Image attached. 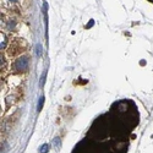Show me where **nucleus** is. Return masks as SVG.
Returning a JSON list of instances; mask_svg holds the SVG:
<instances>
[{"instance_id": "6", "label": "nucleus", "mask_w": 153, "mask_h": 153, "mask_svg": "<svg viewBox=\"0 0 153 153\" xmlns=\"http://www.w3.org/2000/svg\"><path fill=\"white\" fill-rule=\"evenodd\" d=\"M45 76H47V71L43 72V76H42V80H41V86L44 85V81H45Z\"/></svg>"}, {"instance_id": "3", "label": "nucleus", "mask_w": 153, "mask_h": 153, "mask_svg": "<svg viewBox=\"0 0 153 153\" xmlns=\"http://www.w3.org/2000/svg\"><path fill=\"white\" fill-rule=\"evenodd\" d=\"M48 149H49L48 145H43V146L39 148V153H47V152H48Z\"/></svg>"}, {"instance_id": "4", "label": "nucleus", "mask_w": 153, "mask_h": 153, "mask_svg": "<svg viewBox=\"0 0 153 153\" xmlns=\"http://www.w3.org/2000/svg\"><path fill=\"white\" fill-rule=\"evenodd\" d=\"M53 143L55 145V149H59V148L61 147V143L59 142V138H58V137H56V138L54 140V141H53Z\"/></svg>"}, {"instance_id": "2", "label": "nucleus", "mask_w": 153, "mask_h": 153, "mask_svg": "<svg viewBox=\"0 0 153 153\" xmlns=\"http://www.w3.org/2000/svg\"><path fill=\"white\" fill-rule=\"evenodd\" d=\"M36 53H37V56H42V47H41V44H37Z\"/></svg>"}, {"instance_id": "1", "label": "nucleus", "mask_w": 153, "mask_h": 153, "mask_svg": "<svg viewBox=\"0 0 153 153\" xmlns=\"http://www.w3.org/2000/svg\"><path fill=\"white\" fill-rule=\"evenodd\" d=\"M28 68V59L27 58H20L15 61V69L16 71H23Z\"/></svg>"}, {"instance_id": "5", "label": "nucleus", "mask_w": 153, "mask_h": 153, "mask_svg": "<svg viewBox=\"0 0 153 153\" xmlns=\"http://www.w3.org/2000/svg\"><path fill=\"white\" fill-rule=\"evenodd\" d=\"M43 102H44V97L42 96L41 99H39V103H38V111H41V109H42V107H43Z\"/></svg>"}, {"instance_id": "7", "label": "nucleus", "mask_w": 153, "mask_h": 153, "mask_svg": "<svg viewBox=\"0 0 153 153\" xmlns=\"http://www.w3.org/2000/svg\"><path fill=\"white\" fill-rule=\"evenodd\" d=\"M11 1H16V0H11Z\"/></svg>"}]
</instances>
